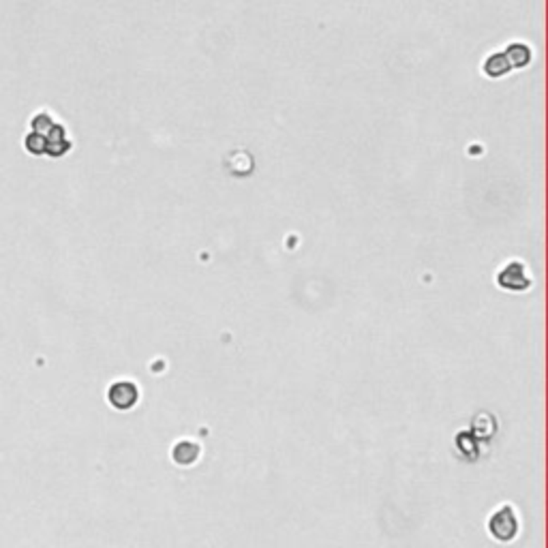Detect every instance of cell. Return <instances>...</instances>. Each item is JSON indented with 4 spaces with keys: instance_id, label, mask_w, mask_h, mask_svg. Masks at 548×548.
I'll list each match as a JSON object with an SVG mask.
<instances>
[{
    "instance_id": "cell-1",
    "label": "cell",
    "mask_w": 548,
    "mask_h": 548,
    "mask_svg": "<svg viewBox=\"0 0 548 548\" xmlns=\"http://www.w3.org/2000/svg\"><path fill=\"white\" fill-rule=\"evenodd\" d=\"M518 529H520V522L512 506L497 508L488 518V531L499 542H512L518 536Z\"/></svg>"
},
{
    "instance_id": "cell-2",
    "label": "cell",
    "mask_w": 548,
    "mask_h": 548,
    "mask_svg": "<svg viewBox=\"0 0 548 548\" xmlns=\"http://www.w3.org/2000/svg\"><path fill=\"white\" fill-rule=\"evenodd\" d=\"M108 401H110L112 407H116L120 411H127V409L137 405L139 388L133 382H116L110 388V392H108Z\"/></svg>"
},
{
    "instance_id": "cell-3",
    "label": "cell",
    "mask_w": 548,
    "mask_h": 548,
    "mask_svg": "<svg viewBox=\"0 0 548 548\" xmlns=\"http://www.w3.org/2000/svg\"><path fill=\"white\" fill-rule=\"evenodd\" d=\"M199 454H202V447H199L195 441L191 439H182L178 441L176 445H173V450H171V459L176 461V465L180 467H187V465H193Z\"/></svg>"
}]
</instances>
